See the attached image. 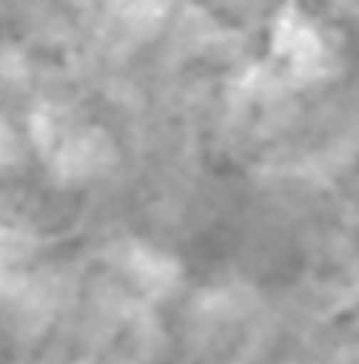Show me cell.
I'll return each instance as SVG.
<instances>
[{
    "mask_svg": "<svg viewBox=\"0 0 359 364\" xmlns=\"http://www.w3.org/2000/svg\"><path fill=\"white\" fill-rule=\"evenodd\" d=\"M137 274H140V283L149 294H175L182 280V267H180L177 258L172 255H163V252H155V250H143L140 252V261H137Z\"/></svg>",
    "mask_w": 359,
    "mask_h": 364,
    "instance_id": "1",
    "label": "cell"
}]
</instances>
